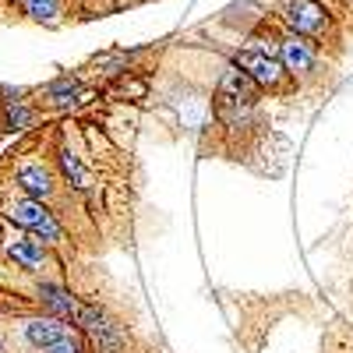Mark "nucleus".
I'll use <instances>...</instances> for the list:
<instances>
[{
  "label": "nucleus",
  "mask_w": 353,
  "mask_h": 353,
  "mask_svg": "<svg viewBox=\"0 0 353 353\" xmlns=\"http://www.w3.org/2000/svg\"><path fill=\"white\" fill-rule=\"evenodd\" d=\"M8 254L21 265V269H39V265H43V241H36V237H14L8 244Z\"/></svg>",
  "instance_id": "nucleus-10"
},
{
  "label": "nucleus",
  "mask_w": 353,
  "mask_h": 353,
  "mask_svg": "<svg viewBox=\"0 0 353 353\" xmlns=\"http://www.w3.org/2000/svg\"><path fill=\"white\" fill-rule=\"evenodd\" d=\"M39 301L57 314V318H74L78 321V311H81V304L71 297V293L64 290V286H53V283H43L39 286Z\"/></svg>",
  "instance_id": "nucleus-8"
},
{
  "label": "nucleus",
  "mask_w": 353,
  "mask_h": 353,
  "mask_svg": "<svg viewBox=\"0 0 353 353\" xmlns=\"http://www.w3.org/2000/svg\"><path fill=\"white\" fill-rule=\"evenodd\" d=\"M4 124H8L11 131H21V128L32 124V113H28L25 106H18V103H11V106H8V113H4Z\"/></svg>",
  "instance_id": "nucleus-12"
},
{
  "label": "nucleus",
  "mask_w": 353,
  "mask_h": 353,
  "mask_svg": "<svg viewBox=\"0 0 353 353\" xmlns=\"http://www.w3.org/2000/svg\"><path fill=\"white\" fill-rule=\"evenodd\" d=\"M78 325L85 329V336L92 339V346H96L99 353H128V336L117 329L103 311L81 307V311H78Z\"/></svg>",
  "instance_id": "nucleus-2"
},
{
  "label": "nucleus",
  "mask_w": 353,
  "mask_h": 353,
  "mask_svg": "<svg viewBox=\"0 0 353 353\" xmlns=\"http://www.w3.org/2000/svg\"><path fill=\"white\" fill-rule=\"evenodd\" d=\"M279 14L297 36H321L329 28V14L321 11L314 0H283Z\"/></svg>",
  "instance_id": "nucleus-4"
},
{
  "label": "nucleus",
  "mask_w": 353,
  "mask_h": 353,
  "mask_svg": "<svg viewBox=\"0 0 353 353\" xmlns=\"http://www.w3.org/2000/svg\"><path fill=\"white\" fill-rule=\"evenodd\" d=\"M81 350H85L81 336H74V332H71V336H64L61 343H53V346H50V350H43V353H81Z\"/></svg>",
  "instance_id": "nucleus-14"
},
{
  "label": "nucleus",
  "mask_w": 353,
  "mask_h": 353,
  "mask_svg": "<svg viewBox=\"0 0 353 353\" xmlns=\"http://www.w3.org/2000/svg\"><path fill=\"white\" fill-rule=\"evenodd\" d=\"M14 181H18V188H21L28 198H36V201L50 198V191H53V181H50V173H46L43 166H21Z\"/></svg>",
  "instance_id": "nucleus-9"
},
{
  "label": "nucleus",
  "mask_w": 353,
  "mask_h": 353,
  "mask_svg": "<svg viewBox=\"0 0 353 353\" xmlns=\"http://www.w3.org/2000/svg\"><path fill=\"white\" fill-rule=\"evenodd\" d=\"M279 61L286 64V71L293 78H307L318 64V57H314V46L307 36H297V32H290L279 39Z\"/></svg>",
  "instance_id": "nucleus-5"
},
{
  "label": "nucleus",
  "mask_w": 353,
  "mask_h": 353,
  "mask_svg": "<svg viewBox=\"0 0 353 353\" xmlns=\"http://www.w3.org/2000/svg\"><path fill=\"white\" fill-rule=\"evenodd\" d=\"M64 336H71V329L61 325L57 318H32V321H25V339L32 343L36 350H50L53 343H61Z\"/></svg>",
  "instance_id": "nucleus-7"
},
{
  "label": "nucleus",
  "mask_w": 353,
  "mask_h": 353,
  "mask_svg": "<svg viewBox=\"0 0 353 353\" xmlns=\"http://www.w3.org/2000/svg\"><path fill=\"white\" fill-rule=\"evenodd\" d=\"M8 216H11L18 226H25L28 233H36L39 241H61V226H57V219L50 216L46 205H43V201H36V198L14 201L11 209H8Z\"/></svg>",
  "instance_id": "nucleus-3"
},
{
  "label": "nucleus",
  "mask_w": 353,
  "mask_h": 353,
  "mask_svg": "<svg viewBox=\"0 0 353 353\" xmlns=\"http://www.w3.org/2000/svg\"><path fill=\"white\" fill-rule=\"evenodd\" d=\"M219 92L230 96V99H241V103L258 106V99H261V85H258L248 71H241L237 64H233V68H226L223 78H219Z\"/></svg>",
  "instance_id": "nucleus-6"
},
{
  "label": "nucleus",
  "mask_w": 353,
  "mask_h": 353,
  "mask_svg": "<svg viewBox=\"0 0 353 353\" xmlns=\"http://www.w3.org/2000/svg\"><path fill=\"white\" fill-rule=\"evenodd\" d=\"M74 92H78V81H71V78H61V81H53V85L46 88L50 99H68V96H74Z\"/></svg>",
  "instance_id": "nucleus-13"
},
{
  "label": "nucleus",
  "mask_w": 353,
  "mask_h": 353,
  "mask_svg": "<svg viewBox=\"0 0 353 353\" xmlns=\"http://www.w3.org/2000/svg\"><path fill=\"white\" fill-rule=\"evenodd\" d=\"M233 64H237L241 71H248V74L261 85V92H283V88H286L290 71H286V64L279 61V57L269 53V50H258V46L241 50Z\"/></svg>",
  "instance_id": "nucleus-1"
},
{
  "label": "nucleus",
  "mask_w": 353,
  "mask_h": 353,
  "mask_svg": "<svg viewBox=\"0 0 353 353\" xmlns=\"http://www.w3.org/2000/svg\"><path fill=\"white\" fill-rule=\"evenodd\" d=\"M25 8L39 21H57V14H61V0H25Z\"/></svg>",
  "instance_id": "nucleus-11"
}]
</instances>
